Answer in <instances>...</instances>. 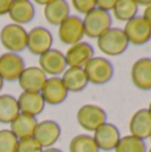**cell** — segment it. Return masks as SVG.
I'll return each instance as SVG.
<instances>
[{
    "mask_svg": "<svg viewBox=\"0 0 151 152\" xmlns=\"http://www.w3.org/2000/svg\"><path fill=\"white\" fill-rule=\"evenodd\" d=\"M142 16H143L144 20H146L147 23L151 26V4L149 5V7L144 8V12H143V15H142Z\"/></svg>",
    "mask_w": 151,
    "mask_h": 152,
    "instance_id": "cell-32",
    "label": "cell"
},
{
    "mask_svg": "<svg viewBox=\"0 0 151 152\" xmlns=\"http://www.w3.org/2000/svg\"><path fill=\"white\" fill-rule=\"evenodd\" d=\"M131 80L141 91H151V58H141L133 64Z\"/></svg>",
    "mask_w": 151,
    "mask_h": 152,
    "instance_id": "cell-15",
    "label": "cell"
},
{
    "mask_svg": "<svg viewBox=\"0 0 151 152\" xmlns=\"http://www.w3.org/2000/svg\"><path fill=\"white\" fill-rule=\"evenodd\" d=\"M18 104L20 113L34 116L36 118L37 115L44 111L45 103L43 100L40 92H21L18 97Z\"/></svg>",
    "mask_w": 151,
    "mask_h": 152,
    "instance_id": "cell-18",
    "label": "cell"
},
{
    "mask_svg": "<svg viewBox=\"0 0 151 152\" xmlns=\"http://www.w3.org/2000/svg\"><path fill=\"white\" fill-rule=\"evenodd\" d=\"M78 124L87 132H95L99 127L107 123V113L102 107L95 104H86L76 113Z\"/></svg>",
    "mask_w": 151,
    "mask_h": 152,
    "instance_id": "cell-5",
    "label": "cell"
},
{
    "mask_svg": "<svg viewBox=\"0 0 151 152\" xmlns=\"http://www.w3.org/2000/svg\"><path fill=\"white\" fill-rule=\"evenodd\" d=\"M43 152H63V151H62V150H59V148L51 147V148H45V150H43Z\"/></svg>",
    "mask_w": 151,
    "mask_h": 152,
    "instance_id": "cell-33",
    "label": "cell"
},
{
    "mask_svg": "<svg viewBox=\"0 0 151 152\" xmlns=\"http://www.w3.org/2000/svg\"><path fill=\"white\" fill-rule=\"evenodd\" d=\"M8 16L13 24H28L35 18V5L29 0H13L11 3V8Z\"/></svg>",
    "mask_w": 151,
    "mask_h": 152,
    "instance_id": "cell-19",
    "label": "cell"
},
{
    "mask_svg": "<svg viewBox=\"0 0 151 152\" xmlns=\"http://www.w3.org/2000/svg\"><path fill=\"white\" fill-rule=\"evenodd\" d=\"M72 5L79 13H83L86 16L96 8V0H74Z\"/></svg>",
    "mask_w": 151,
    "mask_h": 152,
    "instance_id": "cell-29",
    "label": "cell"
},
{
    "mask_svg": "<svg viewBox=\"0 0 151 152\" xmlns=\"http://www.w3.org/2000/svg\"><path fill=\"white\" fill-rule=\"evenodd\" d=\"M147 110L150 111V113H151V103H150V105H149V108H147Z\"/></svg>",
    "mask_w": 151,
    "mask_h": 152,
    "instance_id": "cell-35",
    "label": "cell"
},
{
    "mask_svg": "<svg viewBox=\"0 0 151 152\" xmlns=\"http://www.w3.org/2000/svg\"><path fill=\"white\" fill-rule=\"evenodd\" d=\"M130 135L141 140H146L151 136V113L147 108L138 110L130 119Z\"/></svg>",
    "mask_w": 151,
    "mask_h": 152,
    "instance_id": "cell-16",
    "label": "cell"
},
{
    "mask_svg": "<svg viewBox=\"0 0 151 152\" xmlns=\"http://www.w3.org/2000/svg\"><path fill=\"white\" fill-rule=\"evenodd\" d=\"M52 34L44 27H35L28 32L27 36V50L32 55H43L52 48Z\"/></svg>",
    "mask_w": 151,
    "mask_h": 152,
    "instance_id": "cell-9",
    "label": "cell"
},
{
    "mask_svg": "<svg viewBox=\"0 0 151 152\" xmlns=\"http://www.w3.org/2000/svg\"><path fill=\"white\" fill-rule=\"evenodd\" d=\"M128 44L143 45L151 40V26L143 19V16H136L126 23L123 27Z\"/></svg>",
    "mask_w": 151,
    "mask_h": 152,
    "instance_id": "cell-6",
    "label": "cell"
},
{
    "mask_svg": "<svg viewBox=\"0 0 151 152\" xmlns=\"http://www.w3.org/2000/svg\"><path fill=\"white\" fill-rule=\"evenodd\" d=\"M19 139L11 129H0V152H16Z\"/></svg>",
    "mask_w": 151,
    "mask_h": 152,
    "instance_id": "cell-27",
    "label": "cell"
},
{
    "mask_svg": "<svg viewBox=\"0 0 151 152\" xmlns=\"http://www.w3.org/2000/svg\"><path fill=\"white\" fill-rule=\"evenodd\" d=\"M24 68L26 63L19 53L5 52L0 55V77L4 81H18Z\"/></svg>",
    "mask_w": 151,
    "mask_h": 152,
    "instance_id": "cell-10",
    "label": "cell"
},
{
    "mask_svg": "<svg viewBox=\"0 0 151 152\" xmlns=\"http://www.w3.org/2000/svg\"><path fill=\"white\" fill-rule=\"evenodd\" d=\"M64 56H66L67 67L83 68L94 58V47L87 42H79L74 45H70Z\"/></svg>",
    "mask_w": 151,
    "mask_h": 152,
    "instance_id": "cell-14",
    "label": "cell"
},
{
    "mask_svg": "<svg viewBox=\"0 0 151 152\" xmlns=\"http://www.w3.org/2000/svg\"><path fill=\"white\" fill-rule=\"evenodd\" d=\"M39 121L34 116L26 115V113H19V116L11 123V131L12 134L18 137L19 140L34 137L35 129Z\"/></svg>",
    "mask_w": 151,
    "mask_h": 152,
    "instance_id": "cell-22",
    "label": "cell"
},
{
    "mask_svg": "<svg viewBox=\"0 0 151 152\" xmlns=\"http://www.w3.org/2000/svg\"><path fill=\"white\" fill-rule=\"evenodd\" d=\"M150 139H151V136H150Z\"/></svg>",
    "mask_w": 151,
    "mask_h": 152,
    "instance_id": "cell-37",
    "label": "cell"
},
{
    "mask_svg": "<svg viewBox=\"0 0 151 152\" xmlns=\"http://www.w3.org/2000/svg\"><path fill=\"white\" fill-rule=\"evenodd\" d=\"M3 87H4V80H3V79H1V77H0V92H1Z\"/></svg>",
    "mask_w": 151,
    "mask_h": 152,
    "instance_id": "cell-34",
    "label": "cell"
},
{
    "mask_svg": "<svg viewBox=\"0 0 151 152\" xmlns=\"http://www.w3.org/2000/svg\"><path fill=\"white\" fill-rule=\"evenodd\" d=\"M39 68L51 77H59V75H63V72L67 69L66 56L62 51L51 48L39 56Z\"/></svg>",
    "mask_w": 151,
    "mask_h": 152,
    "instance_id": "cell-8",
    "label": "cell"
},
{
    "mask_svg": "<svg viewBox=\"0 0 151 152\" xmlns=\"http://www.w3.org/2000/svg\"><path fill=\"white\" fill-rule=\"evenodd\" d=\"M11 0H0V16L1 15H8L11 8Z\"/></svg>",
    "mask_w": 151,
    "mask_h": 152,
    "instance_id": "cell-31",
    "label": "cell"
},
{
    "mask_svg": "<svg viewBox=\"0 0 151 152\" xmlns=\"http://www.w3.org/2000/svg\"><path fill=\"white\" fill-rule=\"evenodd\" d=\"M117 0H96V8L104 11V12H110L114 10Z\"/></svg>",
    "mask_w": 151,
    "mask_h": 152,
    "instance_id": "cell-30",
    "label": "cell"
},
{
    "mask_svg": "<svg viewBox=\"0 0 151 152\" xmlns=\"http://www.w3.org/2000/svg\"><path fill=\"white\" fill-rule=\"evenodd\" d=\"M70 16V4L64 0H50L44 5V18L51 26H60Z\"/></svg>",
    "mask_w": 151,
    "mask_h": 152,
    "instance_id": "cell-20",
    "label": "cell"
},
{
    "mask_svg": "<svg viewBox=\"0 0 151 152\" xmlns=\"http://www.w3.org/2000/svg\"><path fill=\"white\" fill-rule=\"evenodd\" d=\"M20 113L18 99L12 95L1 94L0 95V123L11 124Z\"/></svg>",
    "mask_w": 151,
    "mask_h": 152,
    "instance_id": "cell-23",
    "label": "cell"
},
{
    "mask_svg": "<svg viewBox=\"0 0 151 152\" xmlns=\"http://www.w3.org/2000/svg\"><path fill=\"white\" fill-rule=\"evenodd\" d=\"M112 16L110 12L95 8L90 13L83 18V27H84V36L90 39H98L106 31L111 28Z\"/></svg>",
    "mask_w": 151,
    "mask_h": 152,
    "instance_id": "cell-2",
    "label": "cell"
},
{
    "mask_svg": "<svg viewBox=\"0 0 151 152\" xmlns=\"http://www.w3.org/2000/svg\"><path fill=\"white\" fill-rule=\"evenodd\" d=\"M147 152H151V148H150V150H149V151H147Z\"/></svg>",
    "mask_w": 151,
    "mask_h": 152,
    "instance_id": "cell-36",
    "label": "cell"
},
{
    "mask_svg": "<svg viewBox=\"0 0 151 152\" xmlns=\"http://www.w3.org/2000/svg\"><path fill=\"white\" fill-rule=\"evenodd\" d=\"M45 80L47 75L39 67H26L18 81L24 92H40Z\"/></svg>",
    "mask_w": 151,
    "mask_h": 152,
    "instance_id": "cell-17",
    "label": "cell"
},
{
    "mask_svg": "<svg viewBox=\"0 0 151 152\" xmlns=\"http://www.w3.org/2000/svg\"><path fill=\"white\" fill-rule=\"evenodd\" d=\"M70 152H99L95 140L91 135H76L70 142Z\"/></svg>",
    "mask_w": 151,
    "mask_h": 152,
    "instance_id": "cell-25",
    "label": "cell"
},
{
    "mask_svg": "<svg viewBox=\"0 0 151 152\" xmlns=\"http://www.w3.org/2000/svg\"><path fill=\"white\" fill-rule=\"evenodd\" d=\"M62 80L68 92H82L88 84L84 69L79 67H67L63 72Z\"/></svg>",
    "mask_w": 151,
    "mask_h": 152,
    "instance_id": "cell-21",
    "label": "cell"
},
{
    "mask_svg": "<svg viewBox=\"0 0 151 152\" xmlns=\"http://www.w3.org/2000/svg\"><path fill=\"white\" fill-rule=\"evenodd\" d=\"M27 36L28 32L19 24H7L0 31V43L1 45L12 53L21 52L27 48Z\"/></svg>",
    "mask_w": 151,
    "mask_h": 152,
    "instance_id": "cell-3",
    "label": "cell"
},
{
    "mask_svg": "<svg viewBox=\"0 0 151 152\" xmlns=\"http://www.w3.org/2000/svg\"><path fill=\"white\" fill-rule=\"evenodd\" d=\"M45 104L58 105L66 102L68 96V91L64 87L62 77H47L42 91H40Z\"/></svg>",
    "mask_w": 151,
    "mask_h": 152,
    "instance_id": "cell-12",
    "label": "cell"
},
{
    "mask_svg": "<svg viewBox=\"0 0 151 152\" xmlns=\"http://www.w3.org/2000/svg\"><path fill=\"white\" fill-rule=\"evenodd\" d=\"M115 152H147V145L144 140L126 135L120 137L119 143L115 147Z\"/></svg>",
    "mask_w": 151,
    "mask_h": 152,
    "instance_id": "cell-26",
    "label": "cell"
},
{
    "mask_svg": "<svg viewBox=\"0 0 151 152\" xmlns=\"http://www.w3.org/2000/svg\"><path fill=\"white\" fill-rule=\"evenodd\" d=\"M138 4L135 0H117L112 13L114 18L122 21H130L131 19L138 16Z\"/></svg>",
    "mask_w": 151,
    "mask_h": 152,
    "instance_id": "cell-24",
    "label": "cell"
},
{
    "mask_svg": "<svg viewBox=\"0 0 151 152\" xmlns=\"http://www.w3.org/2000/svg\"><path fill=\"white\" fill-rule=\"evenodd\" d=\"M86 72V76L88 79V83L96 84V86H102V84L108 83L114 76V66L110 60L106 58H99V56H94L84 67H83Z\"/></svg>",
    "mask_w": 151,
    "mask_h": 152,
    "instance_id": "cell-4",
    "label": "cell"
},
{
    "mask_svg": "<svg viewBox=\"0 0 151 152\" xmlns=\"http://www.w3.org/2000/svg\"><path fill=\"white\" fill-rule=\"evenodd\" d=\"M16 152H43V148L34 137H28V139L19 140Z\"/></svg>",
    "mask_w": 151,
    "mask_h": 152,
    "instance_id": "cell-28",
    "label": "cell"
},
{
    "mask_svg": "<svg viewBox=\"0 0 151 152\" xmlns=\"http://www.w3.org/2000/svg\"><path fill=\"white\" fill-rule=\"evenodd\" d=\"M98 48L102 53L107 56H119L125 53L128 48V40L123 29L110 28L100 37H98Z\"/></svg>",
    "mask_w": 151,
    "mask_h": 152,
    "instance_id": "cell-1",
    "label": "cell"
},
{
    "mask_svg": "<svg viewBox=\"0 0 151 152\" xmlns=\"http://www.w3.org/2000/svg\"><path fill=\"white\" fill-rule=\"evenodd\" d=\"M92 137L98 145L99 151H112L115 150L122 136H120L119 128L115 124L107 121L94 132Z\"/></svg>",
    "mask_w": 151,
    "mask_h": 152,
    "instance_id": "cell-13",
    "label": "cell"
},
{
    "mask_svg": "<svg viewBox=\"0 0 151 152\" xmlns=\"http://www.w3.org/2000/svg\"><path fill=\"white\" fill-rule=\"evenodd\" d=\"M62 135V128L55 120L39 121L34 134V139L40 144L43 150L51 148L58 143Z\"/></svg>",
    "mask_w": 151,
    "mask_h": 152,
    "instance_id": "cell-11",
    "label": "cell"
},
{
    "mask_svg": "<svg viewBox=\"0 0 151 152\" xmlns=\"http://www.w3.org/2000/svg\"><path fill=\"white\" fill-rule=\"evenodd\" d=\"M58 36L63 44L74 45L82 42L84 37V27L83 19L76 15H70L58 28Z\"/></svg>",
    "mask_w": 151,
    "mask_h": 152,
    "instance_id": "cell-7",
    "label": "cell"
}]
</instances>
